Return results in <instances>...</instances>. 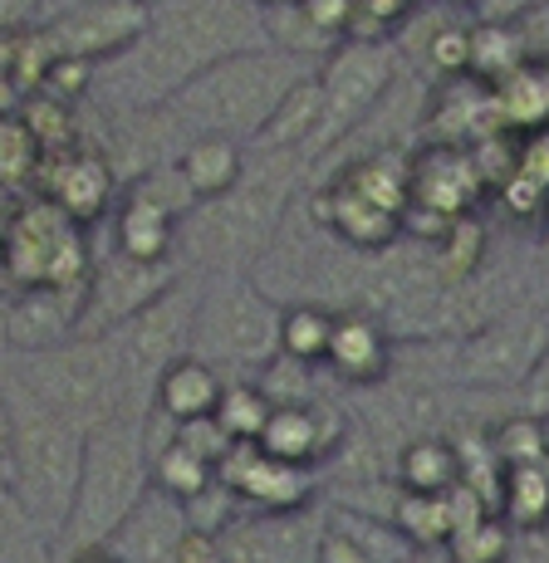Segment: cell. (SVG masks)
I'll list each match as a JSON object with an SVG mask.
<instances>
[{"label": "cell", "mask_w": 549, "mask_h": 563, "mask_svg": "<svg viewBox=\"0 0 549 563\" xmlns=\"http://www.w3.org/2000/svg\"><path fill=\"white\" fill-rule=\"evenodd\" d=\"M251 49H275L265 10L245 0H153L143 40L94 74L89 99L123 113H153L211 64Z\"/></svg>", "instance_id": "obj_1"}, {"label": "cell", "mask_w": 549, "mask_h": 563, "mask_svg": "<svg viewBox=\"0 0 549 563\" xmlns=\"http://www.w3.org/2000/svg\"><path fill=\"white\" fill-rule=\"evenodd\" d=\"M309 64L315 59H299V54L285 49L231 54V59L211 64L207 74H197L182 93H172L157 113L182 143L187 137H231V143L245 147L261 137L279 99L299 79H309Z\"/></svg>", "instance_id": "obj_2"}, {"label": "cell", "mask_w": 549, "mask_h": 563, "mask_svg": "<svg viewBox=\"0 0 549 563\" xmlns=\"http://www.w3.org/2000/svg\"><path fill=\"white\" fill-rule=\"evenodd\" d=\"M153 417V411H147ZM147 417L138 411H113L109 421L84 437L79 465V495H74L69 525H64L55 563L103 549L118 529L133 519V510L153 490V451H147Z\"/></svg>", "instance_id": "obj_3"}, {"label": "cell", "mask_w": 549, "mask_h": 563, "mask_svg": "<svg viewBox=\"0 0 549 563\" xmlns=\"http://www.w3.org/2000/svg\"><path fill=\"white\" fill-rule=\"evenodd\" d=\"M0 393L10 407L6 451H0V471H6L10 490L20 495L25 515L40 525L50 544H59L64 525H69L74 495H79V465H84V431L64 421L59 411L20 393L10 377H0Z\"/></svg>", "instance_id": "obj_4"}, {"label": "cell", "mask_w": 549, "mask_h": 563, "mask_svg": "<svg viewBox=\"0 0 549 563\" xmlns=\"http://www.w3.org/2000/svg\"><path fill=\"white\" fill-rule=\"evenodd\" d=\"M299 157L305 153H289V157L261 153L255 167L245 162V177L235 181V191H226L221 201L197 206L182 221V241L197 255H207L211 265H221V275H235L241 265H251L275 241V225L299 181Z\"/></svg>", "instance_id": "obj_5"}, {"label": "cell", "mask_w": 549, "mask_h": 563, "mask_svg": "<svg viewBox=\"0 0 549 563\" xmlns=\"http://www.w3.org/2000/svg\"><path fill=\"white\" fill-rule=\"evenodd\" d=\"M6 377L20 393L35 397V402L59 411L64 421H74L84 437H89L99 421H109L113 411H128L109 339H74L50 353H15Z\"/></svg>", "instance_id": "obj_6"}, {"label": "cell", "mask_w": 549, "mask_h": 563, "mask_svg": "<svg viewBox=\"0 0 549 563\" xmlns=\"http://www.w3.org/2000/svg\"><path fill=\"white\" fill-rule=\"evenodd\" d=\"M0 275L15 289H64L89 295L94 255L84 225H74L55 201L35 197L0 221Z\"/></svg>", "instance_id": "obj_7"}, {"label": "cell", "mask_w": 549, "mask_h": 563, "mask_svg": "<svg viewBox=\"0 0 549 563\" xmlns=\"http://www.w3.org/2000/svg\"><path fill=\"white\" fill-rule=\"evenodd\" d=\"M279 319L285 309L245 275H221L191 313V358L207 367L265 373L279 358Z\"/></svg>", "instance_id": "obj_8"}, {"label": "cell", "mask_w": 549, "mask_h": 563, "mask_svg": "<svg viewBox=\"0 0 549 563\" xmlns=\"http://www.w3.org/2000/svg\"><path fill=\"white\" fill-rule=\"evenodd\" d=\"M393 84H397L393 40H387V45L343 40V45L325 59V69H319V99H325V113H319V133H315L309 157H325L329 147H339L343 137L359 133Z\"/></svg>", "instance_id": "obj_9"}, {"label": "cell", "mask_w": 549, "mask_h": 563, "mask_svg": "<svg viewBox=\"0 0 549 563\" xmlns=\"http://www.w3.org/2000/svg\"><path fill=\"white\" fill-rule=\"evenodd\" d=\"M549 353V319L535 309L495 313L457 349V377L481 393H520Z\"/></svg>", "instance_id": "obj_10"}, {"label": "cell", "mask_w": 549, "mask_h": 563, "mask_svg": "<svg viewBox=\"0 0 549 563\" xmlns=\"http://www.w3.org/2000/svg\"><path fill=\"white\" fill-rule=\"evenodd\" d=\"M147 20H153V0H79V5L50 15L40 30H45L55 59L99 69L143 40Z\"/></svg>", "instance_id": "obj_11"}, {"label": "cell", "mask_w": 549, "mask_h": 563, "mask_svg": "<svg viewBox=\"0 0 549 563\" xmlns=\"http://www.w3.org/2000/svg\"><path fill=\"white\" fill-rule=\"evenodd\" d=\"M172 285H182L177 265H138V260L113 251L103 265H94L89 295H84L79 339H103V333H113L118 323H128L147 305H157Z\"/></svg>", "instance_id": "obj_12"}, {"label": "cell", "mask_w": 549, "mask_h": 563, "mask_svg": "<svg viewBox=\"0 0 549 563\" xmlns=\"http://www.w3.org/2000/svg\"><path fill=\"white\" fill-rule=\"evenodd\" d=\"M217 481L245 505V515H295V510H309L319 495L315 471L271 461L255 441L231 446V456L217 465Z\"/></svg>", "instance_id": "obj_13"}, {"label": "cell", "mask_w": 549, "mask_h": 563, "mask_svg": "<svg viewBox=\"0 0 549 563\" xmlns=\"http://www.w3.org/2000/svg\"><path fill=\"white\" fill-rule=\"evenodd\" d=\"M325 519L309 510L295 515H245L217 539L221 563H319Z\"/></svg>", "instance_id": "obj_14"}, {"label": "cell", "mask_w": 549, "mask_h": 563, "mask_svg": "<svg viewBox=\"0 0 549 563\" xmlns=\"http://www.w3.org/2000/svg\"><path fill=\"white\" fill-rule=\"evenodd\" d=\"M407 187H413V206L461 221L471 216V206L481 201V191L491 187L486 172L471 147H451V143H432L417 157H407Z\"/></svg>", "instance_id": "obj_15"}, {"label": "cell", "mask_w": 549, "mask_h": 563, "mask_svg": "<svg viewBox=\"0 0 549 563\" xmlns=\"http://www.w3.org/2000/svg\"><path fill=\"white\" fill-rule=\"evenodd\" d=\"M35 187H45V201H55L74 225H94L113 206V162L99 147H74L64 157L40 162Z\"/></svg>", "instance_id": "obj_16"}, {"label": "cell", "mask_w": 549, "mask_h": 563, "mask_svg": "<svg viewBox=\"0 0 549 563\" xmlns=\"http://www.w3.org/2000/svg\"><path fill=\"white\" fill-rule=\"evenodd\" d=\"M84 295L64 289H15L6 299V343L10 353H50L79 339Z\"/></svg>", "instance_id": "obj_17"}, {"label": "cell", "mask_w": 549, "mask_h": 563, "mask_svg": "<svg viewBox=\"0 0 549 563\" xmlns=\"http://www.w3.org/2000/svg\"><path fill=\"white\" fill-rule=\"evenodd\" d=\"M325 363L349 387H378L393 373V333L383 329L378 313L343 309V313H333V339H329Z\"/></svg>", "instance_id": "obj_18"}, {"label": "cell", "mask_w": 549, "mask_h": 563, "mask_svg": "<svg viewBox=\"0 0 549 563\" xmlns=\"http://www.w3.org/2000/svg\"><path fill=\"white\" fill-rule=\"evenodd\" d=\"M315 216H319V225H329V231L339 235L343 245H353V251H369V255H383L387 245L403 235V216H393V211H383V206L363 201L359 191H349L343 181H329V187H319Z\"/></svg>", "instance_id": "obj_19"}, {"label": "cell", "mask_w": 549, "mask_h": 563, "mask_svg": "<svg viewBox=\"0 0 549 563\" xmlns=\"http://www.w3.org/2000/svg\"><path fill=\"white\" fill-rule=\"evenodd\" d=\"M182 241V216H172L167 206L143 197L138 187H128V197L118 201L113 216V251L138 260V265H172Z\"/></svg>", "instance_id": "obj_20"}, {"label": "cell", "mask_w": 549, "mask_h": 563, "mask_svg": "<svg viewBox=\"0 0 549 563\" xmlns=\"http://www.w3.org/2000/svg\"><path fill=\"white\" fill-rule=\"evenodd\" d=\"M177 172L191 187L197 206L221 201L226 191H235V181L245 177V147L231 137H187L177 147Z\"/></svg>", "instance_id": "obj_21"}, {"label": "cell", "mask_w": 549, "mask_h": 563, "mask_svg": "<svg viewBox=\"0 0 549 563\" xmlns=\"http://www.w3.org/2000/svg\"><path fill=\"white\" fill-rule=\"evenodd\" d=\"M221 373L207 367L201 358H177L157 377V393H153V411H163L172 427L182 421H201V417H217V402H221Z\"/></svg>", "instance_id": "obj_22"}, {"label": "cell", "mask_w": 549, "mask_h": 563, "mask_svg": "<svg viewBox=\"0 0 549 563\" xmlns=\"http://www.w3.org/2000/svg\"><path fill=\"white\" fill-rule=\"evenodd\" d=\"M319 113H325V99H319V79L309 74V79H299L295 89L279 99L271 123L261 128V137H255L251 147H261V153H271V157H289V153L309 157L315 133H319Z\"/></svg>", "instance_id": "obj_23"}, {"label": "cell", "mask_w": 549, "mask_h": 563, "mask_svg": "<svg viewBox=\"0 0 549 563\" xmlns=\"http://www.w3.org/2000/svg\"><path fill=\"white\" fill-rule=\"evenodd\" d=\"M393 481L403 495H451L461 485V456L451 437H417L397 446Z\"/></svg>", "instance_id": "obj_24"}, {"label": "cell", "mask_w": 549, "mask_h": 563, "mask_svg": "<svg viewBox=\"0 0 549 563\" xmlns=\"http://www.w3.org/2000/svg\"><path fill=\"white\" fill-rule=\"evenodd\" d=\"M495 99V118L501 128H515V133H545L549 128V64L525 59L520 69H510L501 84H491Z\"/></svg>", "instance_id": "obj_25"}, {"label": "cell", "mask_w": 549, "mask_h": 563, "mask_svg": "<svg viewBox=\"0 0 549 563\" xmlns=\"http://www.w3.org/2000/svg\"><path fill=\"white\" fill-rule=\"evenodd\" d=\"M495 515H501L515 534H540V529H549V461L510 465L501 481Z\"/></svg>", "instance_id": "obj_26"}, {"label": "cell", "mask_w": 549, "mask_h": 563, "mask_svg": "<svg viewBox=\"0 0 549 563\" xmlns=\"http://www.w3.org/2000/svg\"><path fill=\"white\" fill-rule=\"evenodd\" d=\"M393 525L397 534L407 539L413 549H427V554H447L451 544V505L447 495H403L397 490V505H393Z\"/></svg>", "instance_id": "obj_27"}, {"label": "cell", "mask_w": 549, "mask_h": 563, "mask_svg": "<svg viewBox=\"0 0 549 563\" xmlns=\"http://www.w3.org/2000/svg\"><path fill=\"white\" fill-rule=\"evenodd\" d=\"M0 563H55V544L25 515L20 495L10 490L6 471H0Z\"/></svg>", "instance_id": "obj_28"}, {"label": "cell", "mask_w": 549, "mask_h": 563, "mask_svg": "<svg viewBox=\"0 0 549 563\" xmlns=\"http://www.w3.org/2000/svg\"><path fill=\"white\" fill-rule=\"evenodd\" d=\"M329 339H333V313L319 305H295L279 319V358L319 367L329 358Z\"/></svg>", "instance_id": "obj_29"}, {"label": "cell", "mask_w": 549, "mask_h": 563, "mask_svg": "<svg viewBox=\"0 0 549 563\" xmlns=\"http://www.w3.org/2000/svg\"><path fill=\"white\" fill-rule=\"evenodd\" d=\"M211 481H217V471H211L201 456H191L187 446H177L172 437L153 451V490L167 495V500H177V505L197 500Z\"/></svg>", "instance_id": "obj_30"}, {"label": "cell", "mask_w": 549, "mask_h": 563, "mask_svg": "<svg viewBox=\"0 0 549 563\" xmlns=\"http://www.w3.org/2000/svg\"><path fill=\"white\" fill-rule=\"evenodd\" d=\"M20 118H25V128L35 133V143L45 157H64V153H74V147H84L74 103L50 99V93H30V99L20 103Z\"/></svg>", "instance_id": "obj_31"}, {"label": "cell", "mask_w": 549, "mask_h": 563, "mask_svg": "<svg viewBox=\"0 0 549 563\" xmlns=\"http://www.w3.org/2000/svg\"><path fill=\"white\" fill-rule=\"evenodd\" d=\"M525 59H530V49H525L520 30H510V25H476L471 30V79H481L486 89L501 84L510 69H520Z\"/></svg>", "instance_id": "obj_32"}, {"label": "cell", "mask_w": 549, "mask_h": 563, "mask_svg": "<svg viewBox=\"0 0 549 563\" xmlns=\"http://www.w3.org/2000/svg\"><path fill=\"white\" fill-rule=\"evenodd\" d=\"M271 411H275V402L261 393V383H226L221 402H217V427L235 446H245V441H261Z\"/></svg>", "instance_id": "obj_33"}, {"label": "cell", "mask_w": 549, "mask_h": 563, "mask_svg": "<svg viewBox=\"0 0 549 563\" xmlns=\"http://www.w3.org/2000/svg\"><path fill=\"white\" fill-rule=\"evenodd\" d=\"M40 162H45V153H40L35 133L25 128V118H20V113H0V191L35 187Z\"/></svg>", "instance_id": "obj_34"}, {"label": "cell", "mask_w": 549, "mask_h": 563, "mask_svg": "<svg viewBox=\"0 0 549 563\" xmlns=\"http://www.w3.org/2000/svg\"><path fill=\"white\" fill-rule=\"evenodd\" d=\"M491 451L495 461L510 471V465H540L549 461V421L540 417H505L491 427Z\"/></svg>", "instance_id": "obj_35"}, {"label": "cell", "mask_w": 549, "mask_h": 563, "mask_svg": "<svg viewBox=\"0 0 549 563\" xmlns=\"http://www.w3.org/2000/svg\"><path fill=\"white\" fill-rule=\"evenodd\" d=\"M510 549H515V529L491 510V515H481L476 525H466V529L451 534L447 559L451 563H505L510 559Z\"/></svg>", "instance_id": "obj_36"}, {"label": "cell", "mask_w": 549, "mask_h": 563, "mask_svg": "<svg viewBox=\"0 0 549 563\" xmlns=\"http://www.w3.org/2000/svg\"><path fill=\"white\" fill-rule=\"evenodd\" d=\"M481 251H486V231H481V221H471V216L451 221V231L432 245V260L441 265V269H437L441 285H451V279L471 275V269L481 265Z\"/></svg>", "instance_id": "obj_37"}, {"label": "cell", "mask_w": 549, "mask_h": 563, "mask_svg": "<svg viewBox=\"0 0 549 563\" xmlns=\"http://www.w3.org/2000/svg\"><path fill=\"white\" fill-rule=\"evenodd\" d=\"M172 441H177V446H187L191 456H201V461L211 465V471H217V465H221L226 456H231V446H235V441L217 427V417L182 421V427H172Z\"/></svg>", "instance_id": "obj_38"}, {"label": "cell", "mask_w": 549, "mask_h": 563, "mask_svg": "<svg viewBox=\"0 0 549 563\" xmlns=\"http://www.w3.org/2000/svg\"><path fill=\"white\" fill-rule=\"evenodd\" d=\"M432 69L441 74H451V79H466L471 74V30H461V25H447V30H437L432 35Z\"/></svg>", "instance_id": "obj_39"}, {"label": "cell", "mask_w": 549, "mask_h": 563, "mask_svg": "<svg viewBox=\"0 0 549 563\" xmlns=\"http://www.w3.org/2000/svg\"><path fill=\"white\" fill-rule=\"evenodd\" d=\"M510 177L530 181L535 191H545V197H549V128H545V133H530V137H525V147L515 153Z\"/></svg>", "instance_id": "obj_40"}, {"label": "cell", "mask_w": 549, "mask_h": 563, "mask_svg": "<svg viewBox=\"0 0 549 563\" xmlns=\"http://www.w3.org/2000/svg\"><path fill=\"white\" fill-rule=\"evenodd\" d=\"M319 563H373V559L363 554V549L353 544L349 534L329 529V519H325V539H319Z\"/></svg>", "instance_id": "obj_41"}, {"label": "cell", "mask_w": 549, "mask_h": 563, "mask_svg": "<svg viewBox=\"0 0 549 563\" xmlns=\"http://www.w3.org/2000/svg\"><path fill=\"white\" fill-rule=\"evenodd\" d=\"M520 393H525V417L549 421V353H545V363L535 367V377L520 387Z\"/></svg>", "instance_id": "obj_42"}, {"label": "cell", "mask_w": 549, "mask_h": 563, "mask_svg": "<svg viewBox=\"0 0 549 563\" xmlns=\"http://www.w3.org/2000/svg\"><path fill=\"white\" fill-rule=\"evenodd\" d=\"M505 563H549V529H540V534H515V549Z\"/></svg>", "instance_id": "obj_43"}, {"label": "cell", "mask_w": 549, "mask_h": 563, "mask_svg": "<svg viewBox=\"0 0 549 563\" xmlns=\"http://www.w3.org/2000/svg\"><path fill=\"white\" fill-rule=\"evenodd\" d=\"M20 103H25V93H20V84L10 79L6 69H0V113H20Z\"/></svg>", "instance_id": "obj_44"}, {"label": "cell", "mask_w": 549, "mask_h": 563, "mask_svg": "<svg viewBox=\"0 0 549 563\" xmlns=\"http://www.w3.org/2000/svg\"><path fill=\"white\" fill-rule=\"evenodd\" d=\"M64 563H123L113 554V549H89V554H74V559H64Z\"/></svg>", "instance_id": "obj_45"}, {"label": "cell", "mask_w": 549, "mask_h": 563, "mask_svg": "<svg viewBox=\"0 0 549 563\" xmlns=\"http://www.w3.org/2000/svg\"><path fill=\"white\" fill-rule=\"evenodd\" d=\"M245 5H255V10L271 15V10H295V5H305V0H245Z\"/></svg>", "instance_id": "obj_46"}, {"label": "cell", "mask_w": 549, "mask_h": 563, "mask_svg": "<svg viewBox=\"0 0 549 563\" xmlns=\"http://www.w3.org/2000/svg\"><path fill=\"white\" fill-rule=\"evenodd\" d=\"M403 563H451V559L441 554V549H437V554H427V549H417V554H413V559H403Z\"/></svg>", "instance_id": "obj_47"}, {"label": "cell", "mask_w": 549, "mask_h": 563, "mask_svg": "<svg viewBox=\"0 0 549 563\" xmlns=\"http://www.w3.org/2000/svg\"><path fill=\"white\" fill-rule=\"evenodd\" d=\"M10 353V343H6V299H0V358Z\"/></svg>", "instance_id": "obj_48"}, {"label": "cell", "mask_w": 549, "mask_h": 563, "mask_svg": "<svg viewBox=\"0 0 549 563\" xmlns=\"http://www.w3.org/2000/svg\"><path fill=\"white\" fill-rule=\"evenodd\" d=\"M447 5H471V0H447Z\"/></svg>", "instance_id": "obj_49"}, {"label": "cell", "mask_w": 549, "mask_h": 563, "mask_svg": "<svg viewBox=\"0 0 549 563\" xmlns=\"http://www.w3.org/2000/svg\"><path fill=\"white\" fill-rule=\"evenodd\" d=\"M407 5H413V10H417V5H422V0H407Z\"/></svg>", "instance_id": "obj_50"}]
</instances>
